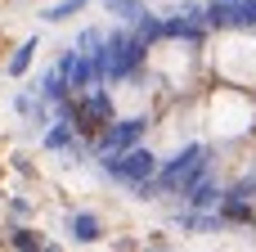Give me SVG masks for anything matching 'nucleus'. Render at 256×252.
Here are the masks:
<instances>
[{"label":"nucleus","instance_id":"obj_7","mask_svg":"<svg viewBox=\"0 0 256 252\" xmlns=\"http://www.w3.org/2000/svg\"><path fill=\"white\" fill-rule=\"evenodd\" d=\"M104 9H108L112 18H122L126 27H135V23L148 14V9H144V0H104Z\"/></svg>","mask_w":256,"mask_h":252},{"label":"nucleus","instance_id":"obj_11","mask_svg":"<svg viewBox=\"0 0 256 252\" xmlns=\"http://www.w3.org/2000/svg\"><path fill=\"white\" fill-rule=\"evenodd\" d=\"M14 243H18V248H40V239H36L32 230H18V234H14Z\"/></svg>","mask_w":256,"mask_h":252},{"label":"nucleus","instance_id":"obj_4","mask_svg":"<svg viewBox=\"0 0 256 252\" xmlns=\"http://www.w3.org/2000/svg\"><path fill=\"white\" fill-rule=\"evenodd\" d=\"M144 131H148V122H144V117L108 122V126L99 131V140H94V158H112V153L130 149V144H140V140H144Z\"/></svg>","mask_w":256,"mask_h":252},{"label":"nucleus","instance_id":"obj_6","mask_svg":"<svg viewBox=\"0 0 256 252\" xmlns=\"http://www.w3.org/2000/svg\"><path fill=\"white\" fill-rule=\"evenodd\" d=\"M68 234H72L76 243H94V239H99V216H94V212H72V216H68Z\"/></svg>","mask_w":256,"mask_h":252},{"label":"nucleus","instance_id":"obj_2","mask_svg":"<svg viewBox=\"0 0 256 252\" xmlns=\"http://www.w3.org/2000/svg\"><path fill=\"white\" fill-rule=\"evenodd\" d=\"M202 171H212V149H207V144H184L171 162H162V167H158L153 185H158L162 194H184Z\"/></svg>","mask_w":256,"mask_h":252},{"label":"nucleus","instance_id":"obj_9","mask_svg":"<svg viewBox=\"0 0 256 252\" xmlns=\"http://www.w3.org/2000/svg\"><path fill=\"white\" fill-rule=\"evenodd\" d=\"M86 9V0H54V5H45V23H63V18H72V14H81Z\"/></svg>","mask_w":256,"mask_h":252},{"label":"nucleus","instance_id":"obj_3","mask_svg":"<svg viewBox=\"0 0 256 252\" xmlns=\"http://www.w3.org/2000/svg\"><path fill=\"white\" fill-rule=\"evenodd\" d=\"M99 167H104L117 185H130V189L158 176V158H153L144 144H130V149H122V153H112V158H99Z\"/></svg>","mask_w":256,"mask_h":252},{"label":"nucleus","instance_id":"obj_1","mask_svg":"<svg viewBox=\"0 0 256 252\" xmlns=\"http://www.w3.org/2000/svg\"><path fill=\"white\" fill-rule=\"evenodd\" d=\"M144 54H148V45H144V41L135 36V27H130V32H108V41H104V50H99L94 59H99V68H104V81H126V77L140 72Z\"/></svg>","mask_w":256,"mask_h":252},{"label":"nucleus","instance_id":"obj_8","mask_svg":"<svg viewBox=\"0 0 256 252\" xmlns=\"http://www.w3.org/2000/svg\"><path fill=\"white\" fill-rule=\"evenodd\" d=\"M32 54H36V36H27V41L14 50V59H9V77H22V72L32 68Z\"/></svg>","mask_w":256,"mask_h":252},{"label":"nucleus","instance_id":"obj_10","mask_svg":"<svg viewBox=\"0 0 256 252\" xmlns=\"http://www.w3.org/2000/svg\"><path fill=\"white\" fill-rule=\"evenodd\" d=\"M104 41H108V36H104L99 27H86V32L76 36V50H86V54H99V50H104Z\"/></svg>","mask_w":256,"mask_h":252},{"label":"nucleus","instance_id":"obj_5","mask_svg":"<svg viewBox=\"0 0 256 252\" xmlns=\"http://www.w3.org/2000/svg\"><path fill=\"white\" fill-rule=\"evenodd\" d=\"M184 198H189V207H194V212H207V207H216V203H220V185L212 180V171H202V176L184 189Z\"/></svg>","mask_w":256,"mask_h":252}]
</instances>
